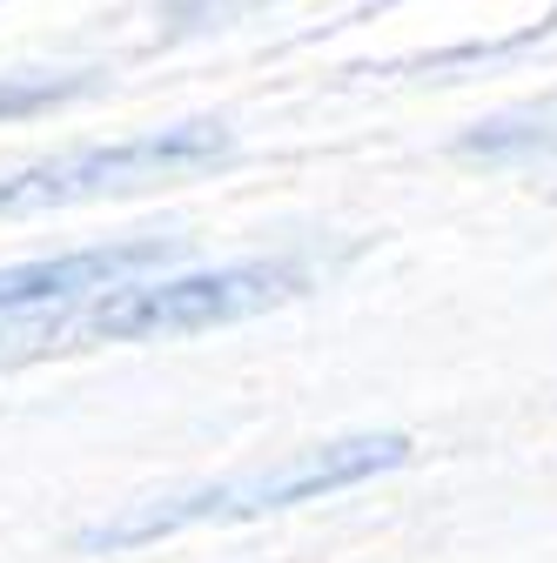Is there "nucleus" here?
I'll use <instances>...</instances> for the list:
<instances>
[{"mask_svg":"<svg viewBox=\"0 0 557 563\" xmlns=\"http://www.w3.org/2000/svg\"><path fill=\"white\" fill-rule=\"evenodd\" d=\"M303 255H255L222 268H182V275H121L108 289H88L75 302L28 309L0 322V356H67V349H101V342H175L201 329L249 322L275 302L309 289Z\"/></svg>","mask_w":557,"mask_h":563,"instance_id":"nucleus-1","label":"nucleus"},{"mask_svg":"<svg viewBox=\"0 0 557 563\" xmlns=\"http://www.w3.org/2000/svg\"><path fill=\"white\" fill-rule=\"evenodd\" d=\"M403 463H409V437H396V430L309 443V450H290L283 463H262V470H242V476H222V483H195V489H175V497L128 504L121 517L88 523L81 550H142V543L208 530V523H255V517L296 510V504H323L336 489H357L370 476H390Z\"/></svg>","mask_w":557,"mask_h":563,"instance_id":"nucleus-2","label":"nucleus"},{"mask_svg":"<svg viewBox=\"0 0 557 563\" xmlns=\"http://www.w3.org/2000/svg\"><path fill=\"white\" fill-rule=\"evenodd\" d=\"M229 155H236V134L222 121H175V128H149L128 141H95V148H67V155H41V162L8 168L0 175V216H47V208L142 195L162 181L208 175Z\"/></svg>","mask_w":557,"mask_h":563,"instance_id":"nucleus-3","label":"nucleus"},{"mask_svg":"<svg viewBox=\"0 0 557 563\" xmlns=\"http://www.w3.org/2000/svg\"><path fill=\"white\" fill-rule=\"evenodd\" d=\"M175 255H182V242H168V235H128V242H95V249L14 262V268H0V322H8V316H28V309L75 302V296L108 289V282H121V275L168 268Z\"/></svg>","mask_w":557,"mask_h":563,"instance_id":"nucleus-4","label":"nucleus"},{"mask_svg":"<svg viewBox=\"0 0 557 563\" xmlns=\"http://www.w3.org/2000/svg\"><path fill=\"white\" fill-rule=\"evenodd\" d=\"M463 162H531V155H557V101L537 108H511L498 121H477L470 134H457Z\"/></svg>","mask_w":557,"mask_h":563,"instance_id":"nucleus-5","label":"nucleus"},{"mask_svg":"<svg viewBox=\"0 0 557 563\" xmlns=\"http://www.w3.org/2000/svg\"><path fill=\"white\" fill-rule=\"evenodd\" d=\"M95 88V67H67V75H47V67H28V75H0V121H21L41 108H61Z\"/></svg>","mask_w":557,"mask_h":563,"instance_id":"nucleus-6","label":"nucleus"},{"mask_svg":"<svg viewBox=\"0 0 557 563\" xmlns=\"http://www.w3.org/2000/svg\"><path fill=\"white\" fill-rule=\"evenodd\" d=\"M255 8L262 0H162V34H208V27H229Z\"/></svg>","mask_w":557,"mask_h":563,"instance_id":"nucleus-7","label":"nucleus"}]
</instances>
